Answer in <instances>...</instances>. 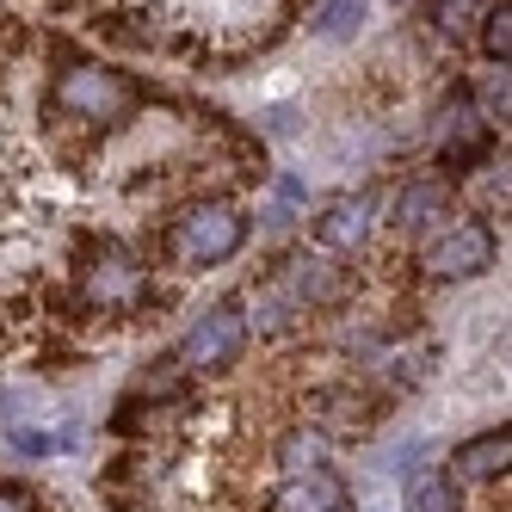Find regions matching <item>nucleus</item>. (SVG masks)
<instances>
[{
  "label": "nucleus",
  "mask_w": 512,
  "mask_h": 512,
  "mask_svg": "<svg viewBox=\"0 0 512 512\" xmlns=\"http://www.w3.org/2000/svg\"><path fill=\"white\" fill-rule=\"evenodd\" d=\"M432 278H475V272H488L494 266V235L482 223H457L451 235H438L426 247V260H420Z\"/></svg>",
  "instance_id": "nucleus-5"
},
{
  "label": "nucleus",
  "mask_w": 512,
  "mask_h": 512,
  "mask_svg": "<svg viewBox=\"0 0 512 512\" xmlns=\"http://www.w3.org/2000/svg\"><path fill=\"white\" fill-rule=\"evenodd\" d=\"M426 19H432V31H438V38L463 44L469 31L482 25V0H426Z\"/></svg>",
  "instance_id": "nucleus-11"
},
{
  "label": "nucleus",
  "mask_w": 512,
  "mask_h": 512,
  "mask_svg": "<svg viewBox=\"0 0 512 512\" xmlns=\"http://www.w3.org/2000/svg\"><path fill=\"white\" fill-rule=\"evenodd\" d=\"M346 482L327 469H309V475H290V482L272 494V512H346Z\"/></svg>",
  "instance_id": "nucleus-6"
},
{
  "label": "nucleus",
  "mask_w": 512,
  "mask_h": 512,
  "mask_svg": "<svg viewBox=\"0 0 512 512\" xmlns=\"http://www.w3.org/2000/svg\"><path fill=\"white\" fill-rule=\"evenodd\" d=\"M506 457H512V438L500 426V432L469 438V445L451 457V475H457V482H494V475H506Z\"/></svg>",
  "instance_id": "nucleus-7"
},
{
  "label": "nucleus",
  "mask_w": 512,
  "mask_h": 512,
  "mask_svg": "<svg viewBox=\"0 0 512 512\" xmlns=\"http://www.w3.org/2000/svg\"><path fill=\"white\" fill-rule=\"evenodd\" d=\"M81 297H87V309L124 315V309H136L142 297H149V272H142L118 241H105V247H93V260L81 266Z\"/></svg>",
  "instance_id": "nucleus-3"
},
{
  "label": "nucleus",
  "mask_w": 512,
  "mask_h": 512,
  "mask_svg": "<svg viewBox=\"0 0 512 512\" xmlns=\"http://www.w3.org/2000/svg\"><path fill=\"white\" fill-rule=\"evenodd\" d=\"M179 383H186V371H179L173 358H161V371L142 377V395H179Z\"/></svg>",
  "instance_id": "nucleus-16"
},
{
  "label": "nucleus",
  "mask_w": 512,
  "mask_h": 512,
  "mask_svg": "<svg viewBox=\"0 0 512 512\" xmlns=\"http://www.w3.org/2000/svg\"><path fill=\"white\" fill-rule=\"evenodd\" d=\"M0 512H25V494H13V488H0Z\"/></svg>",
  "instance_id": "nucleus-17"
},
{
  "label": "nucleus",
  "mask_w": 512,
  "mask_h": 512,
  "mask_svg": "<svg viewBox=\"0 0 512 512\" xmlns=\"http://www.w3.org/2000/svg\"><path fill=\"white\" fill-rule=\"evenodd\" d=\"M408 512H457V488H451V475H420Z\"/></svg>",
  "instance_id": "nucleus-13"
},
{
  "label": "nucleus",
  "mask_w": 512,
  "mask_h": 512,
  "mask_svg": "<svg viewBox=\"0 0 512 512\" xmlns=\"http://www.w3.org/2000/svg\"><path fill=\"white\" fill-rule=\"evenodd\" d=\"M438 210H451V186H445V179H420V186L395 192V223L401 229H420L426 216H438Z\"/></svg>",
  "instance_id": "nucleus-9"
},
{
  "label": "nucleus",
  "mask_w": 512,
  "mask_h": 512,
  "mask_svg": "<svg viewBox=\"0 0 512 512\" xmlns=\"http://www.w3.org/2000/svg\"><path fill=\"white\" fill-rule=\"evenodd\" d=\"M50 105H56L62 118H81L93 130H112V124H124L142 105V87L130 75H118V68H105V62H75V68H62V75H56Z\"/></svg>",
  "instance_id": "nucleus-1"
},
{
  "label": "nucleus",
  "mask_w": 512,
  "mask_h": 512,
  "mask_svg": "<svg viewBox=\"0 0 512 512\" xmlns=\"http://www.w3.org/2000/svg\"><path fill=\"white\" fill-rule=\"evenodd\" d=\"M482 50H488V62L506 68V56H512V13H506V0L494 13H482Z\"/></svg>",
  "instance_id": "nucleus-14"
},
{
  "label": "nucleus",
  "mask_w": 512,
  "mask_h": 512,
  "mask_svg": "<svg viewBox=\"0 0 512 512\" xmlns=\"http://www.w3.org/2000/svg\"><path fill=\"white\" fill-rule=\"evenodd\" d=\"M364 25V0H327L321 7V38H352V31Z\"/></svg>",
  "instance_id": "nucleus-15"
},
{
  "label": "nucleus",
  "mask_w": 512,
  "mask_h": 512,
  "mask_svg": "<svg viewBox=\"0 0 512 512\" xmlns=\"http://www.w3.org/2000/svg\"><path fill=\"white\" fill-rule=\"evenodd\" d=\"M457 130L445 136V167H469V161H482L488 155V130H482V118L469 112V105H457V118H451Z\"/></svg>",
  "instance_id": "nucleus-10"
},
{
  "label": "nucleus",
  "mask_w": 512,
  "mask_h": 512,
  "mask_svg": "<svg viewBox=\"0 0 512 512\" xmlns=\"http://www.w3.org/2000/svg\"><path fill=\"white\" fill-rule=\"evenodd\" d=\"M371 210H377L371 192L340 198L334 210L321 216V241H327V247H364V235H371Z\"/></svg>",
  "instance_id": "nucleus-8"
},
{
  "label": "nucleus",
  "mask_w": 512,
  "mask_h": 512,
  "mask_svg": "<svg viewBox=\"0 0 512 512\" xmlns=\"http://www.w3.org/2000/svg\"><path fill=\"white\" fill-rule=\"evenodd\" d=\"M321 457H327V438H321V432H284V438H278V463H284L290 475L321 469Z\"/></svg>",
  "instance_id": "nucleus-12"
},
{
  "label": "nucleus",
  "mask_w": 512,
  "mask_h": 512,
  "mask_svg": "<svg viewBox=\"0 0 512 512\" xmlns=\"http://www.w3.org/2000/svg\"><path fill=\"white\" fill-rule=\"evenodd\" d=\"M241 340H247V315H241V303H216L210 315L192 321V334L179 340L173 364H179V371H223V364L241 352Z\"/></svg>",
  "instance_id": "nucleus-4"
},
{
  "label": "nucleus",
  "mask_w": 512,
  "mask_h": 512,
  "mask_svg": "<svg viewBox=\"0 0 512 512\" xmlns=\"http://www.w3.org/2000/svg\"><path fill=\"white\" fill-rule=\"evenodd\" d=\"M247 241V216L229 204V198H204V204H186L173 216V229H167V253H173V266H223L229 253Z\"/></svg>",
  "instance_id": "nucleus-2"
}]
</instances>
